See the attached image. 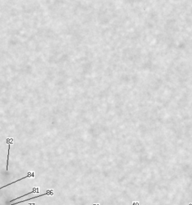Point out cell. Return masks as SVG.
<instances>
[{
    "label": "cell",
    "mask_w": 192,
    "mask_h": 205,
    "mask_svg": "<svg viewBox=\"0 0 192 205\" xmlns=\"http://www.w3.org/2000/svg\"><path fill=\"white\" fill-rule=\"evenodd\" d=\"M6 142L8 145V158H7V164H6V170H8V163H9V152H10V149H11V146L12 145L13 142H14V139L12 138H7L6 139Z\"/></svg>",
    "instance_id": "cell-2"
},
{
    "label": "cell",
    "mask_w": 192,
    "mask_h": 205,
    "mask_svg": "<svg viewBox=\"0 0 192 205\" xmlns=\"http://www.w3.org/2000/svg\"><path fill=\"white\" fill-rule=\"evenodd\" d=\"M38 192H39V189H38V188H35V189H33V191L30 192H29V193H27V194H26V195H22V196H20V197H19V198H16L11 200L10 202H12V201H15V200H17V199L21 198H23V197H24V196H26L27 195H29V194H31V193H38Z\"/></svg>",
    "instance_id": "cell-4"
},
{
    "label": "cell",
    "mask_w": 192,
    "mask_h": 205,
    "mask_svg": "<svg viewBox=\"0 0 192 205\" xmlns=\"http://www.w3.org/2000/svg\"><path fill=\"white\" fill-rule=\"evenodd\" d=\"M53 190H47L44 194H42V195H39V196H37V197H33V198H29V199H27V200H24V201H19V202H17V203H14V204H10V205H15V204H21V203H23V202H26V201H29V200H31V199H33V198H39V197H42V196H44V195H52L53 194Z\"/></svg>",
    "instance_id": "cell-1"
},
{
    "label": "cell",
    "mask_w": 192,
    "mask_h": 205,
    "mask_svg": "<svg viewBox=\"0 0 192 205\" xmlns=\"http://www.w3.org/2000/svg\"><path fill=\"white\" fill-rule=\"evenodd\" d=\"M190 205H192V204H190Z\"/></svg>",
    "instance_id": "cell-7"
},
{
    "label": "cell",
    "mask_w": 192,
    "mask_h": 205,
    "mask_svg": "<svg viewBox=\"0 0 192 205\" xmlns=\"http://www.w3.org/2000/svg\"><path fill=\"white\" fill-rule=\"evenodd\" d=\"M29 177H34V172H29L28 174H27V176L23 177V178H21V179H20V180H16V181H14V182H12V183H9V184H8V185H6V186H3L2 187L0 188V189H2L5 188V187H6V186H10V185H11V184H14V183H17V182H18V181H20L21 180H24V179H26V178H29Z\"/></svg>",
    "instance_id": "cell-3"
},
{
    "label": "cell",
    "mask_w": 192,
    "mask_h": 205,
    "mask_svg": "<svg viewBox=\"0 0 192 205\" xmlns=\"http://www.w3.org/2000/svg\"><path fill=\"white\" fill-rule=\"evenodd\" d=\"M29 205H35V203H30Z\"/></svg>",
    "instance_id": "cell-6"
},
{
    "label": "cell",
    "mask_w": 192,
    "mask_h": 205,
    "mask_svg": "<svg viewBox=\"0 0 192 205\" xmlns=\"http://www.w3.org/2000/svg\"><path fill=\"white\" fill-rule=\"evenodd\" d=\"M132 205H139V202H137V201H134V202H133Z\"/></svg>",
    "instance_id": "cell-5"
}]
</instances>
